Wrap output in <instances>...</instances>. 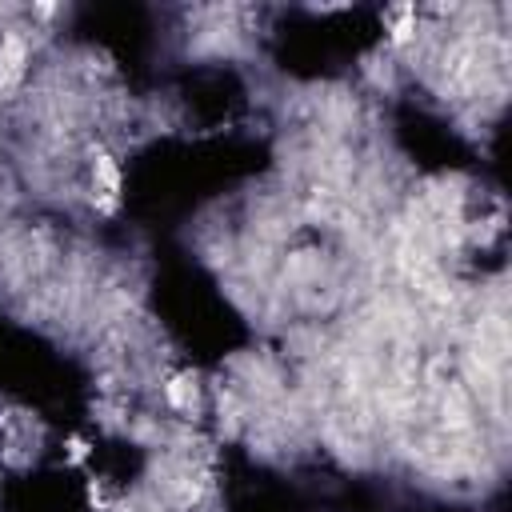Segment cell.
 Masks as SVG:
<instances>
[{"mask_svg": "<svg viewBox=\"0 0 512 512\" xmlns=\"http://www.w3.org/2000/svg\"><path fill=\"white\" fill-rule=\"evenodd\" d=\"M24 64H28V48H24V40H16V36H0V88H12V84L24 76Z\"/></svg>", "mask_w": 512, "mask_h": 512, "instance_id": "obj_2", "label": "cell"}, {"mask_svg": "<svg viewBox=\"0 0 512 512\" xmlns=\"http://www.w3.org/2000/svg\"><path fill=\"white\" fill-rule=\"evenodd\" d=\"M164 404H168L172 412H180V416H192V412L200 408V384H196V376H192V372L168 376V380H164Z\"/></svg>", "mask_w": 512, "mask_h": 512, "instance_id": "obj_1", "label": "cell"}, {"mask_svg": "<svg viewBox=\"0 0 512 512\" xmlns=\"http://www.w3.org/2000/svg\"><path fill=\"white\" fill-rule=\"evenodd\" d=\"M84 456H88V444H84L80 436H72V440H68V460H72V464H80Z\"/></svg>", "mask_w": 512, "mask_h": 512, "instance_id": "obj_3", "label": "cell"}]
</instances>
